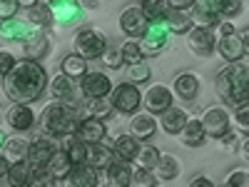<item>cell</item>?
<instances>
[{"label": "cell", "mask_w": 249, "mask_h": 187, "mask_svg": "<svg viewBox=\"0 0 249 187\" xmlns=\"http://www.w3.org/2000/svg\"><path fill=\"white\" fill-rule=\"evenodd\" d=\"M202 130H204V135L207 137H214V140H219L227 130L232 128L230 125V112H227L224 108H210V110H204V115H202Z\"/></svg>", "instance_id": "10"}, {"label": "cell", "mask_w": 249, "mask_h": 187, "mask_svg": "<svg viewBox=\"0 0 249 187\" xmlns=\"http://www.w3.org/2000/svg\"><path fill=\"white\" fill-rule=\"evenodd\" d=\"M50 13L53 20H57L60 25H75L82 20V5L80 0H50Z\"/></svg>", "instance_id": "14"}, {"label": "cell", "mask_w": 249, "mask_h": 187, "mask_svg": "<svg viewBox=\"0 0 249 187\" xmlns=\"http://www.w3.org/2000/svg\"><path fill=\"white\" fill-rule=\"evenodd\" d=\"M77 110L72 105H65V102H53L43 110V128L50 137H68L75 132V125H77Z\"/></svg>", "instance_id": "3"}, {"label": "cell", "mask_w": 249, "mask_h": 187, "mask_svg": "<svg viewBox=\"0 0 249 187\" xmlns=\"http://www.w3.org/2000/svg\"><path fill=\"white\" fill-rule=\"evenodd\" d=\"M179 137H182V145H187V148H199V145H204V140H207L199 120H187Z\"/></svg>", "instance_id": "30"}, {"label": "cell", "mask_w": 249, "mask_h": 187, "mask_svg": "<svg viewBox=\"0 0 249 187\" xmlns=\"http://www.w3.org/2000/svg\"><path fill=\"white\" fill-rule=\"evenodd\" d=\"M65 140V148H62V152L68 155V160H70V165L75 168V165H85V150H88V145L82 142V140H77L75 135H68V137H62Z\"/></svg>", "instance_id": "32"}, {"label": "cell", "mask_w": 249, "mask_h": 187, "mask_svg": "<svg viewBox=\"0 0 249 187\" xmlns=\"http://www.w3.org/2000/svg\"><path fill=\"white\" fill-rule=\"evenodd\" d=\"M80 90L88 100H105L112 90V82L105 73H85L80 77Z\"/></svg>", "instance_id": "9"}, {"label": "cell", "mask_w": 249, "mask_h": 187, "mask_svg": "<svg viewBox=\"0 0 249 187\" xmlns=\"http://www.w3.org/2000/svg\"><path fill=\"white\" fill-rule=\"evenodd\" d=\"M15 3H18V8H25V10H28V8H33L35 3H40V0H15Z\"/></svg>", "instance_id": "51"}, {"label": "cell", "mask_w": 249, "mask_h": 187, "mask_svg": "<svg viewBox=\"0 0 249 187\" xmlns=\"http://www.w3.org/2000/svg\"><path fill=\"white\" fill-rule=\"evenodd\" d=\"M190 187H217L210 177H204V175H197L192 182H190Z\"/></svg>", "instance_id": "50"}, {"label": "cell", "mask_w": 249, "mask_h": 187, "mask_svg": "<svg viewBox=\"0 0 249 187\" xmlns=\"http://www.w3.org/2000/svg\"><path fill=\"white\" fill-rule=\"evenodd\" d=\"M8 165H10V162L3 157V152H0V177H5V172H8Z\"/></svg>", "instance_id": "52"}, {"label": "cell", "mask_w": 249, "mask_h": 187, "mask_svg": "<svg viewBox=\"0 0 249 187\" xmlns=\"http://www.w3.org/2000/svg\"><path fill=\"white\" fill-rule=\"evenodd\" d=\"M164 25H167V30L170 33H177V35H182V33H187L192 28V18H190V13H184V10H167L164 13Z\"/></svg>", "instance_id": "29"}, {"label": "cell", "mask_w": 249, "mask_h": 187, "mask_svg": "<svg viewBox=\"0 0 249 187\" xmlns=\"http://www.w3.org/2000/svg\"><path fill=\"white\" fill-rule=\"evenodd\" d=\"M5 95L13 102L30 105L48 90V73L37 60H15V65L3 75Z\"/></svg>", "instance_id": "1"}, {"label": "cell", "mask_w": 249, "mask_h": 187, "mask_svg": "<svg viewBox=\"0 0 249 187\" xmlns=\"http://www.w3.org/2000/svg\"><path fill=\"white\" fill-rule=\"evenodd\" d=\"M85 5H90V8H95V5H97V0H85Z\"/></svg>", "instance_id": "56"}, {"label": "cell", "mask_w": 249, "mask_h": 187, "mask_svg": "<svg viewBox=\"0 0 249 187\" xmlns=\"http://www.w3.org/2000/svg\"><path fill=\"white\" fill-rule=\"evenodd\" d=\"M239 152H242V157H249V145L247 142H242V150Z\"/></svg>", "instance_id": "53"}, {"label": "cell", "mask_w": 249, "mask_h": 187, "mask_svg": "<svg viewBox=\"0 0 249 187\" xmlns=\"http://www.w3.org/2000/svg\"><path fill=\"white\" fill-rule=\"evenodd\" d=\"M242 13V0H222V15L234 18Z\"/></svg>", "instance_id": "46"}, {"label": "cell", "mask_w": 249, "mask_h": 187, "mask_svg": "<svg viewBox=\"0 0 249 187\" xmlns=\"http://www.w3.org/2000/svg\"><path fill=\"white\" fill-rule=\"evenodd\" d=\"M0 187H10V185H8V180H5V177H0Z\"/></svg>", "instance_id": "57"}, {"label": "cell", "mask_w": 249, "mask_h": 187, "mask_svg": "<svg viewBox=\"0 0 249 187\" xmlns=\"http://www.w3.org/2000/svg\"><path fill=\"white\" fill-rule=\"evenodd\" d=\"M192 8H195V15H190L192 25L214 28L222 20V0H195Z\"/></svg>", "instance_id": "8"}, {"label": "cell", "mask_w": 249, "mask_h": 187, "mask_svg": "<svg viewBox=\"0 0 249 187\" xmlns=\"http://www.w3.org/2000/svg\"><path fill=\"white\" fill-rule=\"evenodd\" d=\"M172 93L170 88H164V85H152L147 93H144L142 102H144V108H147L150 115H162L167 108H172Z\"/></svg>", "instance_id": "16"}, {"label": "cell", "mask_w": 249, "mask_h": 187, "mask_svg": "<svg viewBox=\"0 0 249 187\" xmlns=\"http://www.w3.org/2000/svg\"><path fill=\"white\" fill-rule=\"evenodd\" d=\"M97 185H100V175L90 165H75L60 180V187H97Z\"/></svg>", "instance_id": "15"}, {"label": "cell", "mask_w": 249, "mask_h": 187, "mask_svg": "<svg viewBox=\"0 0 249 187\" xmlns=\"http://www.w3.org/2000/svg\"><path fill=\"white\" fill-rule=\"evenodd\" d=\"M5 140H8V137H5V132L0 130V148H3V142H5Z\"/></svg>", "instance_id": "55"}, {"label": "cell", "mask_w": 249, "mask_h": 187, "mask_svg": "<svg viewBox=\"0 0 249 187\" xmlns=\"http://www.w3.org/2000/svg\"><path fill=\"white\" fill-rule=\"evenodd\" d=\"M224 185L227 187H249V172L247 170H234L224 180Z\"/></svg>", "instance_id": "44"}, {"label": "cell", "mask_w": 249, "mask_h": 187, "mask_svg": "<svg viewBox=\"0 0 249 187\" xmlns=\"http://www.w3.org/2000/svg\"><path fill=\"white\" fill-rule=\"evenodd\" d=\"M23 48H25V60H40V57H45V55H48V50H50V40H48L45 33H40V30H37L33 37L25 40Z\"/></svg>", "instance_id": "27"}, {"label": "cell", "mask_w": 249, "mask_h": 187, "mask_svg": "<svg viewBox=\"0 0 249 187\" xmlns=\"http://www.w3.org/2000/svg\"><path fill=\"white\" fill-rule=\"evenodd\" d=\"M28 23L35 28H48L53 23V13L48 3H35L33 8H28Z\"/></svg>", "instance_id": "34"}, {"label": "cell", "mask_w": 249, "mask_h": 187, "mask_svg": "<svg viewBox=\"0 0 249 187\" xmlns=\"http://www.w3.org/2000/svg\"><path fill=\"white\" fill-rule=\"evenodd\" d=\"M170 40H172V33L167 30L164 20H155V23H147V30H144V35L137 43H140L142 55H157L170 45Z\"/></svg>", "instance_id": "6"}, {"label": "cell", "mask_w": 249, "mask_h": 187, "mask_svg": "<svg viewBox=\"0 0 249 187\" xmlns=\"http://www.w3.org/2000/svg\"><path fill=\"white\" fill-rule=\"evenodd\" d=\"M13 65H15V55L8 53V50H0V77H3Z\"/></svg>", "instance_id": "47"}, {"label": "cell", "mask_w": 249, "mask_h": 187, "mask_svg": "<svg viewBox=\"0 0 249 187\" xmlns=\"http://www.w3.org/2000/svg\"><path fill=\"white\" fill-rule=\"evenodd\" d=\"M28 187H33V185H28Z\"/></svg>", "instance_id": "58"}, {"label": "cell", "mask_w": 249, "mask_h": 187, "mask_svg": "<svg viewBox=\"0 0 249 187\" xmlns=\"http://www.w3.org/2000/svg\"><path fill=\"white\" fill-rule=\"evenodd\" d=\"M140 10L147 18V23H155V20H162L170 8H167V0H142Z\"/></svg>", "instance_id": "37"}, {"label": "cell", "mask_w": 249, "mask_h": 187, "mask_svg": "<svg viewBox=\"0 0 249 187\" xmlns=\"http://www.w3.org/2000/svg\"><path fill=\"white\" fill-rule=\"evenodd\" d=\"M214 28H217V33H214V35H219V37H224V35H234V33H237V28H234L232 20H219V23H217Z\"/></svg>", "instance_id": "48"}, {"label": "cell", "mask_w": 249, "mask_h": 187, "mask_svg": "<svg viewBox=\"0 0 249 187\" xmlns=\"http://www.w3.org/2000/svg\"><path fill=\"white\" fill-rule=\"evenodd\" d=\"M60 70H62V75H68L70 80H80L82 75L88 73V60H85V57H80L77 53L65 55V60H62Z\"/></svg>", "instance_id": "31"}, {"label": "cell", "mask_w": 249, "mask_h": 187, "mask_svg": "<svg viewBox=\"0 0 249 187\" xmlns=\"http://www.w3.org/2000/svg\"><path fill=\"white\" fill-rule=\"evenodd\" d=\"M35 33H37V28L25 23V20H18V18L0 20V37L3 40H20V43H25V40L33 37Z\"/></svg>", "instance_id": "17"}, {"label": "cell", "mask_w": 249, "mask_h": 187, "mask_svg": "<svg viewBox=\"0 0 249 187\" xmlns=\"http://www.w3.org/2000/svg\"><path fill=\"white\" fill-rule=\"evenodd\" d=\"M28 155V142L25 140H18V137H10L3 142V157L8 162H18V160H25Z\"/></svg>", "instance_id": "36"}, {"label": "cell", "mask_w": 249, "mask_h": 187, "mask_svg": "<svg viewBox=\"0 0 249 187\" xmlns=\"http://www.w3.org/2000/svg\"><path fill=\"white\" fill-rule=\"evenodd\" d=\"M18 3L15 0H0V20H10L18 15Z\"/></svg>", "instance_id": "45"}, {"label": "cell", "mask_w": 249, "mask_h": 187, "mask_svg": "<svg viewBox=\"0 0 249 187\" xmlns=\"http://www.w3.org/2000/svg\"><path fill=\"white\" fill-rule=\"evenodd\" d=\"M70 160H68V155L62 152V150H57L53 157H50V162L45 165V170H48V175L53 177V180H62L68 172H70Z\"/></svg>", "instance_id": "33"}, {"label": "cell", "mask_w": 249, "mask_h": 187, "mask_svg": "<svg viewBox=\"0 0 249 187\" xmlns=\"http://www.w3.org/2000/svg\"><path fill=\"white\" fill-rule=\"evenodd\" d=\"M57 150H60V148L55 145V137H40V140H35V142L28 145L25 160H28V165H30L33 170H37V168H45V165L50 162V157H53Z\"/></svg>", "instance_id": "11"}, {"label": "cell", "mask_w": 249, "mask_h": 187, "mask_svg": "<svg viewBox=\"0 0 249 187\" xmlns=\"http://www.w3.org/2000/svg\"><path fill=\"white\" fill-rule=\"evenodd\" d=\"M217 45V35H214V28H199V25H192L187 30V48H190L195 55L199 57H210L212 50Z\"/></svg>", "instance_id": "7"}, {"label": "cell", "mask_w": 249, "mask_h": 187, "mask_svg": "<svg viewBox=\"0 0 249 187\" xmlns=\"http://www.w3.org/2000/svg\"><path fill=\"white\" fill-rule=\"evenodd\" d=\"M107 48V37L102 35L97 28H82L75 35V53L85 60H95L105 53Z\"/></svg>", "instance_id": "5"}, {"label": "cell", "mask_w": 249, "mask_h": 187, "mask_svg": "<svg viewBox=\"0 0 249 187\" xmlns=\"http://www.w3.org/2000/svg\"><path fill=\"white\" fill-rule=\"evenodd\" d=\"M50 93L57 102H65V105H72L75 97H77V88H75V80H70L68 75H57L53 82H50Z\"/></svg>", "instance_id": "20"}, {"label": "cell", "mask_w": 249, "mask_h": 187, "mask_svg": "<svg viewBox=\"0 0 249 187\" xmlns=\"http://www.w3.org/2000/svg\"><path fill=\"white\" fill-rule=\"evenodd\" d=\"M43 187H60V185H57V180H50V182H48V185H43Z\"/></svg>", "instance_id": "54"}, {"label": "cell", "mask_w": 249, "mask_h": 187, "mask_svg": "<svg viewBox=\"0 0 249 187\" xmlns=\"http://www.w3.org/2000/svg\"><path fill=\"white\" fill-rule=\"evenodd\" d=\"M100 60L105 62V65H107L110 70H117V68L122 65V55H120V48H112V45H107V48H105V53L100 55Z\"/></svg>", "instance_id": "42"}, {"label": "cell", "mask_w": 249, "mask_h": 187, "mask_svg": "<svg viewBox=\"0 0 249 187\" xmlns=\"http://www.w3.org/2000/svg\"><path fill=\"white\" fill-rule=\"evenodd\" d=\"M214 48L219 50V55H222L227 62H239V60L244 57V53H247V43L239 37V33L219 37Z\"/></svg>", "instance_id": "18"}, {"label": "cell", "mask_w": 249, "mask_h": 187, "mask_svg": "<svg viewBox=\"0 0 249 187\" xmlns=\"http://www.w3.org/2000/svg\"><path fill=\"white\" fill-rule=\"evenodd\" d=\"M155 130H157V120H155V115H150V112L135 115L132 122H130V135H132L135 140H150V137L155 135Z\"/></svg>", "instance_id": "25"}, {"label": "cell", "mask_w": 249, "mask_h": 187, "mask_svg": "<svg viewBox=\"0 0 249 187\" xmlns=\"http://www.w3.org/2000/svg\"><path fill=\"white\" fill-rule=\"evenodd\" d=\"M130 187H155V175H152L150 170L132 168V175H130Z\"/></svg>", "instance_id": "41"}, {"label": "cell", "mask_w": 249, "mask_h": 187, "mask_svg": "<svg viewBox=\"0 0 249 187\" xmlns=\"http://www.w3.org/2000/svg\"><path fill=\"white\" fill-rule=\"evenodd\" d=\"M5 122L10 125L13 130L25 132V130H30L35 125V112L30 110V105H20V102H15V105H10L8 112H5Z\"/></svg>", "instance_id": "19"}, {"label": "cell", "mask_w": 249, "mask_h": 187, "mask_svg": "<svg viewBox=\"0 0 249 187\" xmlns=\"http://www.w3.org/2000/svg\"><path fill=\"white\" fill-rule=\"evenodd\" d=\"M195 0H167V8L172 10H187V8H192Z\"/></svg>", "instance_id": "49"}, {"label": "cell", "mask_w": 249, "mask_h": 187, "mask_svg": "<svg viewBox=\"0 0 249 187\" xmlns=\"http://www.w3.org/2000/svg\"><path fill=\"white\" fill-rule=\"evenodd\" d=\"M107 177L112 182V187H130V175H132V168L130 162H122V160H112L107 165Z\"/></svg>", "instance_id": "28"}, {"label": "cell", "mask_w": 249, "mask_h": 187, "mask_svg": "<svg viewBox=\"0 0 249 187\" xmlns=\"http://www.w3.org/2000/svg\"><path fill=\"white\" fill-rule=\"evenodd\" d=\"M152 172H157L155 177H162V180H175L179 177V162L172 155H160V162L155 165Z\"/></svg>", "instance_id": "35"}, {"label": "cell", "mask_w": 249, "mask_h": 187, "mask_svg": "<svg viewBox=\"0 0 249 187\" xmlns=\"http://www.w3.org/2000/svg\"><path fill=\"white\" fill-rule=\"evenodd\" d=\"M217 95L227 105H247L249 102V68L244 62H227L217 73Z\"/></svg>", "instance_id": "2"}, {"label": "cell", "mask_w": 249, "mask_h": 187, "mask_svg": "<svg viewBox=\"0 0 249 187\" xmlns=\"http://www.w3.org/2000/svg\"><path fill=\"white\" fill-rule=\"evenodd\" d=\"M5 180H8L10 187H28L33 182V168L28 165V160L10 162L8 165V172H5Z\"/></svg>", "instance_id": "22"}, {"label": "cell", "mask_w": 249, "mask_h": 187, "mask_svg": "<svg viewBox=\"0 0 249 187\" xmlns=\"http://www.w3.org/2000/svg\"><path fill=\"white\" fill-rule=\"evenodd\" d=\"M187 120H190V117H187V112L182 108H175L172 105V108H167V110L160 115V128L167 132V135H179Z\"/></svg>", "instance_id": "21"}, {"label": "cell", "mask_w": 249, "mask_h": 187, "mask_svg": "<svg viewBox=\"0 0 249 187\" xmlns=\"http://www.w3.org/2000/svg\"><path fill=\"white\" fill-rule=\"evenodd\" d=\"M107 97H110V108L122 112V115H135L142 105V93L132 82H120L117 88L110 90Z\"/></svg>", "instance_id": "4"}, {"label": "cell", "mask_w": 249, "mask_h": 187, "mask_svg": "<svg viewBox=\"0 0 249 187\" xmlns=\"http://www.w3.org/2000/svg\"><path fill=\"white\" fill-rule=\"evenodd\" d=\"M127 82H132V85H140V82H147L150 77H152V70H150V65L147 62H132V65L127 68Z\"/></svg>", "instance_id": "40"}, {"label": "cell", "mask_w": 249, "mask_h": 187, "mask_svg": "<svg viewBox=\"0 0 249 187\" xmlns=\"http://www.w3.org/2000/svg\"><path fill=\"white\" fill-rule=\"evenodd\" d=\"M160 150L157 148H152V145H150V148H140V152H137V157H135V162L140 165V168L142 170H155V165L160 162Z\"/></svg>", "instance_id": "39"}, {"label": "cell", "mask_w": 249, "mask_h": 187, "mask_svg": "<svg viewBox=\"0 0 249 187\" xmlns=\"http://www.w3.org/2000/svg\"><path fill=\"white\" fill-rule=\"evenodd\" d=\"M77 140H82L85 145H95V142H102L107 135V128H105V120H100V117H82L77 120L75 125V132H72Z\"/></svg>", "instance_id": "12"}, {"label": "cell", "mask_w": 249, "mask_h": 187, "mask_svg": "<svg viewBox=\"0 0 249 187\" xmlns=\"http://www.w3.org/2000/svg\"><path fill=\"white\" fill-rule=\"evenodd\" d=\"M234 122H237L239 135H247V132H249V102H247V105H239V108H237Z\"/></svg>", "instance_id": "43"}, {"label": "cell", "mask_w": 249, "mask_h": 187, "mask_svg": "<svg viewBox=\"0 0 249 187\" xmlns=\"http://www.w3.org/2000/svg\"><path fill=\"white\" fill-rule=\"evenodd\" d=\"M112 160H115L112 157V150L105 148L102 142L88 145V150H85V165H90V168H95V170H105Z\"/></svg>", "instance_id": "24"}, {"label": "cell", "mask_w": 249, "mask_h": 187, "mask_svg": "<svg viewBox=\"0 0 249 187\" xmlns=\"http://www.w3.org/2000/svg\"><path fill=\"white\" fill-rule=\"evenodd\" d=\"M197 93H199V80H197L195 73L184 70V73H179L175 77V95H179L184 100H195Z\"/></svg>", "instance_id": "26"}, {"label": "cell", "mask_w": 249, "mask_h": 187, "mask_svg": "<svg viewBox=\"0 0 249 187\" xmlns=\"http://www.w3.org/2000/svg\"><path fill=\"white\" fill-rule=\"evenodd\" d=\"M120 28L122 33L132 37V40H140L144 35V30H147V18L142 15L140 5H130V8H124L122 15H120Z\"/></svg>", "instance_id": "13"}, {"label": "cell", "mask_w": 249, "mask_h": 187, "mask_svg": "<svg viewBox=\"0 0 249 187\" xmlns=\"http://www.w3.org/2000/svg\"><path fill=\"white\" fill-rule=\"evenodd\" d=\"M120 55H122V62H127V65L144 60V55H142V50H140V43H137V40H132V37H127V40L122 43Z\"/></svg>", "instance_id": "38"}, {"label": "cell", "mask_w": 249, "mask_h": 187, "mask_svg": "<svg viewBox=\"0 0 249 187\" xmlns=\"http://www.w3.org/2000/svg\"><path fill=\"white\" fill-rule=\"evenodd\" d=\"M137 152H140V140H135L132 135H120L112 145V157L122 162H135Z\"/></svg>", "instance_id": "23"}, {"label": "cell", "mask_w": 249, "mask_h": 187, "mask_svg": "<svg viewBox=\"0 0 249 187\" xmlns=\"http://www.w3.org/2000/svg\"><path fill=\"white\" fill-rule=\"evenodd\" d=\"M155 187H157V185H155Z\"/></svg>", "instance_id": "59"}]
</instances>
